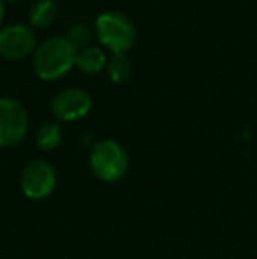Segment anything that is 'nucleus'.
I'll return each mask as SVG.
<instances>
[{"label": "nucleus", "mask_w": 257, "mask_h": 259, "mask_svg": "<svg viewBox=\"0 0 257 259\" xmlns=\"http://www.w3.org/2000/svg\"><path fill=\"white\" fill-rule=\"evenodd\" d=\"M57 187L55 166L48 160L34 159L23 167L20 177V189L25 198L41 201L53 194Z\"/></svg>", "instance_id": "4"}, {"label": "nucleus", "mask_w": 257, "mask_h": 259, "mask_svg": "<svg viewBox=\"0 0 257 259\" xmlns=\"http://www.w3.org/2000/svg\"><path fill=\"white\" fill-rule=\"evenodd\" d=\"M67 39L76 46V48H79V46L86 48V45L92 41V34H90L88 27H86L85 23H74L67 30Z\"/></svg>", "instance_id": "12"}, {"label": "nucleus", "mask_w": 257, "mask_h": 259, "mask_svg": "<svg viewBox=\"0 0 257 259\" xmlns=\"http://www.w3.org/2000/svg\"><path fill=\"white\" fill-rule=\"evenodd\" d=\"M92 109V97L81 89H64L53 97L52 113L59 122H76Z\"/></svg>", "instance_id": "7"}, {"label": "nucleus", "mask_w": 257, "mask_h": 259, "mask_svg": "<svg viewBox=\"0 0 257 259\" xmlns=\"http://www.w3.org/2000/svg\"><path fill=\"white\" fill-rule=\"evenodd\" d=\"M2 2H6V0H2ZM9 2H16V0H9Z\"/></svg>", "instance_id": "14"}, {"label": "nucleus", "mask_w": 257, "mask_h": 259, "mask_svg": "<svg viewBox=\"0 0 257 259\" xmlns=\"http://www.w3.org/2000/svg\"><path fill=\"white\" fill-rule=\"evenodd\" d=\"M4 18H6V6H4V2L0 0V27H2V23H4Z\"/></svg>", "instance_id": "13"}, {"label": "nucleus", "mask_w": 257, "mask_h": 259, "mask_svg": "<svg viewBox=\"0 0 257 259\" xmlns=\"http://www.w3.org/2000/svg\"><path fill=\"white\" fill-rule=\"evenodd\" d=\"M95 30L100 45L115 55H125L136 45L137 30L132 20L118 11H106L95 20Z\"/></svg>", "instance_id": "3"}, {"label": "nucleus", "mask_w": 257, "mask_h": 259, "mask_svg": "<svg viewBox=\"0 0 257 259\" xmlns=\"http://www.w3.org/2000/svg\"><path fill=\"white\" fill-rule=\"evenodd\" d=\"M37 50V39L27 25H9L0 30V57L6 60H23Z\"/></svg>", "instance_id": "6"}, {"label": "nucleus", "mask_w": 257, "mask_h": 259, "mask_svg": "<svg viewBox=\"0 0 257 259\" xmlns=\"http://www.w3.org/2000/svg\"><path fill=\"white\" fill-rule=\"evenodd\" d=\"M35 143L42 152H52L62 143V127L59 122H46L35 134Z\"/></svg>", "instance_id": "10"}, {"label": "nucleus", "mask_w": 257, "mask_h": 259, "mask_svg": "<svg viewBox=\"0 0 257 259\" xmlns=\"http://www.w3.org/2000/svg\"><path fill=\"white\" fill-rule=\"evenodd\" d=\"M108 76L115 85H122L130 78V62L125 55H113L110 62H108Z\"/></svg>", "instance_id": "11"}, {"label": "nucleus", "mask_w": 257, "mask_h": 259, "mask_svg": "<svg viewBox=\"0 0 257 259\" xmlns=\"http://www.w3.org/2000/svg\"><path fill=\"white\" fill-rule=\"evenodd\" d=\"M28 113L25 106L11 97H0V148H13L25 140Z\"/></svg>", "instance_id": "5"}, {"label": "nucleus", "mask_w": 257, "mask_h": 259, "mask_svg": "<svg viewBox=\"0 0 257 259\" xmlns=\"http://www.w3.org/2000/svg\"><path fill=\"white\" fill-rule=\"evenodd\" d=\"M108 57L97 46H86L78 52L76 57V67H79V71L85 72V74H97V72H102L108 67Z\"/></svg>", "instance_id": "8"}, {"label": "nucleus", "mask_w": 257, "mask_h": 259, "mask_svg": "<svg viewBox=\"0 0 257 259\" xmlns=\"http://www.w3.org/2000/svg\"><path fill=\"white\" fill-rule=\"evenodd\" d=\"M59 14V4L55 0H35L28 11V21L34 28H48Z\"/></svg>", "instance_id": "9"}, {"label": "nucleus", "mask_w": 257, "mask_h": 259, "mask_svg": "<svg viewBox=\"0 0 257 259\" xmlns=\"http://www.w3.org/2000/svg\"><path fill=\"white\" fill-rule=\"evenodd\" d=\"M79 50L67 39V35H55L37 46L34 53V72L44 81L60 79L76 65Z\"/></svg>", "instance_id": "1"}, {"label": "nucleus", "mask_w": 257, "mask_h": 259, "mask_svg": "<svg viewBox=\"0 0 257 259\" xmlns=\"http://www.w3.org/2000/svg\"><path fill=\"white\" fill-rule=\"evenodd\" d=\"M88 164L93 177L106 184H115L127 175L129 154L118 141L102 140L92 147Z\"/></svg>", "instance_id": "2"}]
</instances>
